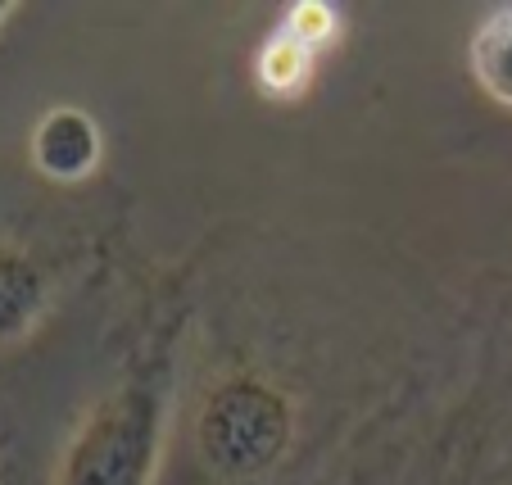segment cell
I'll list each match as a JSON object with an SVG mask.
<instances>
[{
  "label": "cell",
  "mask_w": 512,
  "mask_h": 485,
  "mask_svg": "<svg viewBox=\"0 0 512 485\" xmlns=\"http://www.w3.org/2000/svg\"><path fill=\"white\" fill-rule=\"evenodd\" d=\"M472 68L494 100L512 105V10H499L481 23L472 41Z\"/></svg>",
  "instance_id": "3957f363"
},
{
  "label": "cell",
  "mask_w": 512,
  "mask_h": 485,
  "mask_svg": "<svg viewBox=\"0 0 512 485\" xmlns=\"http://www.w3.org/2000/svg\"><path fill=\"white\" fill-rule=\"evenodd\" d=\"M286 431L290 422L281 399L268 395L263 386H250V381H236L223 395H213L200 422L204 454L223 472H259L263 463L281 454Z\"/></svg>",
  "instance_id": "6da1fadb"
},
{
  "label": "cell",
  "mask_w": 512,
  "mask_h": 485,
  "mask_svg": "<svg viewBox=\"0 0 512 485\" xmlns=\"http://www.w3.org/2000/svg\"><path fill=\"white\" fill-rule=\"evenodd\" d=\"M145 418L136 404H118L114 413L91 427L87 445L78 458V481L82 485H136L145 467Z\"/></svg>",
  "instance_id": "7a4b0ae2"
}]
</instances>
